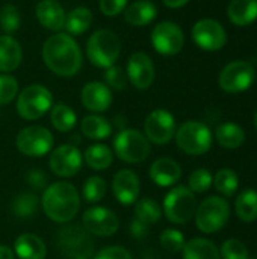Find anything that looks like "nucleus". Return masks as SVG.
<instances>
[{
  "label": "nucleus",
  "mask_w": 257,
  "mask_h": 259,
  "mask_svg": "<svg viewBox=\"0 0 257 259\" xmlns=\"http://www.w3.org/2000/svg\"><path fill=\"white\" fill-rule=\"evenodd\" d=\"M42 59L47 68L61 77H71L82 68V52L68 33H55L42 46Z\"/></svg>",
  "instance_id": "obj_1"
},
{
  "label": "nucleus",
  "mask_w": 257,
  "mask_h": 259,
  "mask_svg": "<svg viewBox=\"0 0 257 259\" xmlns=\"http://www.w3.org/2000/svg\"><path fill=\"white\" fill-rule=\"evenodd\" d=\"M41 206L44 214L55 223H68L80 208V197L70 182H55L45 188Z\"/></svg>",
  "instance_id": "obj_2"
},
{
  "label": "nucleus",
  "mask_w": 257,
  "mask_h": 259,
  "mask_svg": "<svg viewBox=\"0 0 257 259\" xmlns=\"http://www.w3.org/2000/svg\"><path fill=\"white\" fill-rule=\"evenodd\" d=\"M121 53V42L118 36L108 30L98 29L95 30L86 44V56L91 64L100 68H109L115 65L117 59Z\"/></svg>",
  "instance_id": "obj_3"
},
{
  "label": "nucleus",
  "mask_w": 257,
  "mask_h": 259,
  "mask_svg": "<svg viewBox=\"0 0 257 259\" xmlns=\"http://www.w3.org/2000/svg\"><path fill=\"white\" fill-rule=\"evenodd\" d=\"M58 249L67 259H92L94 243L89 234L77 226L70 225L58 232Z\"/></svg>",
  "instance_id": "obj_4"
},
{
  "label": "nucleus",
  "mask_w": 257,
  "mask_h": 259,
  "mask_svg": "<svg viewBox=\"0 0 257 259\" xmlns=\"http://www.w3.org/2000/svg\"><path fill=\"white\" fill-rule=\"evenodd\" d=\"M53 96L44 85L33 83L17 96V112L24 120H38L50 111Z\"/></svg>",
  "instance_id": "obj_5"
},
{
  "label": "nucleus",
  "mask_w": 257,
  "mask_h": 259,
  "mask_svg": "<svg viewBox=\"0 0 257 259\" xmlns=\"http://www.w3.org/2000/svg\"><path fill=\"white\" fill-rule=\"evenodd\" d=\"M176 143L179 149L188 155H204L212 146V132L201 121H186L176 131Z\"/></svg>",
  "instance_id": "obj_6"
},
{
  "label": "nucleus",
  "mask_w": 257,
  "mask_h": 259,
  "mask_svg": "<svg viewBox=\"0 0 257 259\" xmlns=\"http://www.w3.org/2000/svg\"><path fill=\"white\" fill-rule=\"evenodd\" d=\"M229 215H230V206L227 200L218 196H211L197 206L195 223L201 232L214 234L226 226Z\"/></svg>",
  "instance_id": "obj_7"
},
{
  "label": "nucleus",
  "mask_w": 257,
  "mask_h": 259,
  "mask_svg": "<svg viewBox=\"0 0 257 259\" xmlns=\"http://www.w3.org/2000/svg\"><path fill=\"white\" fill-rule=\"evenodd\" d=\"M117 156L127 164H141L150 155V141L136 129H124L114 140Z\"/></svg>",
  "instance_id": "obj_8"
},
{
  "label": "nucleus",
  "mask_w": 257,
  "mask_h": 259,
  "mask_svg": "<svg viewBox=\"0 0 257 259\" xmlns=\"http://www.w3.org/2000/svg\"><path fill=\"white\" fill-rule=\"evenodd\" d=\"M197 211V200L194 193L183 185L174 187L164 200V212L171 223L185 225Z\"/></svg>",
  "instance_id": "obj_9"
},
{
  "label": "nucleus",
  "mask_w": 257,
  "mask_h": 259,
  "mask_svg": "<svg viewBox=\"0 0 257 259\" xmlns=\"http://www.w3.org/2000/svg\"><path fill=\"white\" fill-rule=\"evenodd\" d=\"M17 149L30 158L47 155L53 147V135L42 126H27L21 129L15 140Z\"/></svg>",
  "instance_id": "obj_10"
},
{
  "label": "nucleus",
  "mask_w": 257,
  "mask_h": 259,
  "mask_svg": "<svg viewBox=\"0 0 257 259\" xmlns=\"http://www.w3.org/2000/svg\"><path fill=\"white\" fill-rule=\"evenodd\" d=\"M256 77V70L251 62L233 61L227 64L220 74V87L226 93H242L248 90Z\"/></svg>",
  "instance_id": "obj_11"
},
{
  "label": "nucleus",
  "mask_w": 257,
  "mask_h": 259,
  "mask_svg": "<svg viewBox=\"0 0 257 259\" xmlns=\"http://www.w3.org/2000/svg\"><path fill=\"white\" fill-rule=\"evenodd\" d=\"M151 44L155 50L165 56L177 55L185 44L182 29L173 21H161L151 30Z\"/></svg>",
  "instance_id": "obj_12"
},
{
  "label": "nucleus",
  "mask_w": 257,
  "mask_h": 259,
  "mask_svg": "<svg viewBox=\"0 0 257 259\" xmlns=\"http://www.w3.org/2000/svg\"><path fill=\"white\" fill-rule=\"evenodd\" d=\"M82 225L89 235L101 238L112 237L120 228L115 212L105 206H92L86 209L82 215Z\"/></svg>",
  "instance_id": "obj_13"
},
{
  "label": "nucleus",
  "mask_w": 257,
  "mask_h": 259,
  "mask_svg": "<svg viewBox=\"0 0 257 259\" xmlns=\"http://www.w3.org/2000/svg\"><path fill=\"white\" fill-rule=\"evenodd\" d=\"M176 134V120L167 109L151 111L144 123V135L148 141L162 146L171 141Z\"/></svg>",
  "instance_id": "obj_14"
},
{
  "label": "nucleus",
  "mask_w": 257,
  "mask_h": 259,
  "mask_svg": "<svg viewBox=\"0 0 257 259\" xmlns=\"http://www.w3.org/2000/svg\"><path fill=\"white\" fill-rule=\"evenodd\" d=\"M82 153L71 144H62L50 153V170L59 178H73L82 168Z\"/></svg>",
  "instance_id": "obj_15"
},
{
  "label": "nucleus",
  "mask_w": 257,
  "mask_h": 259,
  "mask_svg": "<svg viewBox=\"0 0 257 259\" xmlns=\"http://www.w3.org/2000/svg\"><path fill=\"white\" fill-rule=\"evenodd\" d=\"M192 39L200 49L215 52L224 47V44L227 42V35L224 27L217 20L204 18L194 24Z\"/></svg>",
  "instance_id": "obj_16"
},
{
  "label": "nucleus",
  "mask_w": 257,
  "mask_h": 259,
  "mask_svg": "<svg viewBox=\"0 0 257 259\" xmlns=\"http://www.w3.org/2000/svg\"><path fill=\"white\" fill-rule=\"evenodd\" d=\"M129 82L138 90H147L155 80V65L148 55L142 52L132 53L126 67Z\"/></svg>",
  "instance_id": "obj_17"
},
{
  "label": "nucleus",
  "mask_w": 257,
  "mask_h": 259,
  "mask_svg": "<svg viewBox=\"0 0 257 259\" xmlns=\"http://www.w3.org/2000/svg\"><path fill=\"white\" fill-rule=\"evenodd\" d=\"M112 190L115 199L121 205H133L138 200L141 191V182L135 171L124 168L120 170L112 181Z\"/></svg>",
  "instance_id": "obj_18"
},
{
  "label": "nucleus",
  "mask_w": 257,
  "mask_h": 259,
  "mask_svg": "<svg viewBox=\"0 0 257 259\" xmlns=\"http://www.w3.org/2000/svg\"><path fill=\"white\" fill-rule=\"evenodd\" d=\"M82 105L91 112H105L112 103V93L106 83L92 80L82 88Z\"/></svg>",
  "instance_id": "obj_19"
},
{
  "label": "nucleus",
  "mask_w": 257,
  "mask_h": 259,
  "mask_svg": "<svg viewBox=\"0 0 257 259\" xmlns=\"http://www.w3.org/2000/svg\"><path fill=\"white\" fill-rule=\"evenodd\" d=\"M35 15L41 26L58 32L65 24V11L58 0H41L35 8Z\"/></svg>",
  "instance_id": "obj_20"
},
{
  "label": "nucleus",
  "mask_w": 257,
  "mask_h": 259,
  "mask_svg": "<svg viewBox=\"0 0 257 259\" xmlns=\"http://www.w3.org/2000/svg\"><path fill=\"white\" fill-rule=\"evenodd\" d=\"M150 178L159 187H173L182 178V168L171 158H159L150 167Z\"/></svg>",
  "instance_id": "obj_21"
},
{
  "label": "nucleus",
  "mask_w": 257,
  "mask_h": 259,
  "mask_svg": "<svg viewBox=\"0 0 257 259\" xmlns=\"http://www.w3.org/2000/svg\"><path fill=\"white\" fill-rule=\"evenodd\" d=\"M14 253L18 259H45L47 247L42 238L35 234H21L14 243Z\"/></svg>",
  "instance_id": "obj_22"
},
{
  "label": "nucleus",
  "mask_w": 257,
  "mask_h": 259,
  "mask_svg": "<svg viewBox=\"0 0 257 259\" xmlns=\"http://www.w3.org/2000/svg\"><path fill=\"white\" fill-rule=\"evenodd\" d=\"M23 59V50L17 39L9 35H0V71H14Z\"/></svg>",
  "instance_id": "obj_23"
},
{
  "label": "nucleus",
  "mask_w": 257,
  "mask_h": 259,
  "mask_svg": "<svg viewBox=\"0 0 257 259\" xmlns=\"http://www.w3.org/2000/svg\"><path fill=\"white\" fill-rule=\"evenodd\" d=\"M156 6L148 0H138L124 9V20L130 26H147L156 18Z\"/></svg>",
  "instance_id": "obj_24"
},
{
  "label": "nucleus",
  "mask_w": 257,
  "mask_h": 259,
  "mask_svg": "<svg viewBox=\"0 0 257 259\" xmlns=\"http://www.w3.org/2000/svg\"><path fill=\"white\" fill-rule=\"evenodd\" d=\"M229 18L236 26H248L257 20V0H232Z\"/></svg>",
  "instance_id": "obj_25"
},
{
  "label": "nucleus",
  "mask_w": 257,
  "mask_h": 259,
  "mask_svg": "<svg viewBox=\"0 0 257 259\" xmlns=\"http://www.w3.org/2000/svg\"><path fill=\"white\" fill-rule=\"evenodd\" d=\"M80 129H82V134L86 138L94 140V141L106 140L112 132L111 123L105 117L97 115V114L86 115L80 123Z\"/></svg>",
  "instance_id": "obj_26"
},
{
  "label": "nucleus",
  "mask_w": 257,
  "mask_h": 259,
  "mask_svg": "<svg viewBox=\"0 0 257 259\" xmlns=\"http://www.w3.org/2000/svg\"><path fill=\"white\" fill-rule=\"evenodd\" d=\"M183 259H221L217 246L206 238H194L185 243Z\"/></svg>",
  "instance_id": "obj_27"
},
{
  "label": "nucleus",
  "mask_w": 257,
  "mask_h": 259,
  "mask_svg": "<svg viewBox=\"0 0 257 259\" xmlns=\"http://www.w3.org/2000/svg\"><path fill=\"white\" fill-rule=\"evenodd\" d=\"M215 137L221 147L233 150V149H238L239 146H242V143L245 140V132L236 123H223L217 127Z\"/></svg>",
  "instance_id": "obj_28"
},
{
  "label": "nucleus",
  "mask_w": 257,
  "mask_h": 259,
  "mask_svg": "<svg viewBox=\"0 0 257 259\" xmlns=\"http://www.w3.org/2000/svg\"><path fill=\"white\" fill-rule=\"evenodd\" d=\"M91 24H92V12L85 6H79L70 11L68 15H65L64 27L70 35H82L91 27Z\"/></svg>",
  "instance_id": "obj_29"
},
{
  "label": "nucleus",
  "mask_w": 257,
  "mask_h": 259,
  "mask_svg": "<svg viewBox=\"0 0 257 259\" xmlns=\"http://www.w3.org/2000/svg\"><path fill=\"white\" fill-rule=\"evenodd\" d=\"M83 158L86 165L92 170H106L112 165L114 153L106 144H94L86 149Z\"/></svg>",
  "instance_id": "obj_30"
},
{
  "label": "nucleus",
  "mask_w": 257,
  "mask_h": 259,
  "mask_svg": "<svg viewBox=\"0 0 257 259\" xmlns=\"http://www.w3.org/2000/svg\"><path fill=\"white\" fill-rule=\"evenodd\" d=\"M236 215L247 223L257 220V191L254 190H244L235 203Z\"/></svg>",
  "instance_id": "obj_31"
},
{
  "label": "nucleus",
  "mask_w": 257,
  "mask_h": 259,
  "mask_svg": "<svg viewBox=\"0 0 257 259\" xmlns=\"http://www.w3.org/2000/svg\"><path fill=\"white\" fill-rule=\"evenodd\" d=\"M50 121L53 127L59 132H70L77 121L76 112L65 103H58L52 106L50 111Z\"/></svg>",
  "instance_id": "obj_32"
},
{
  "label": "nucleus",
  "mask_w": 257,
  "mask_h": 259,
  "mask_svg": "<svg viewBox=\"0 0 257 259\" xmlns=\"http://www.w3.org/2000/svg\"><path fill=\"white\" fill-rule=\"evenodd\" d=\"M161 217H162V209L156 200L145 197L135 202V219L145 223L147 226L158 223Z\"/></svg>",
  "instance_id": "obj_33"
},
{
  "label": "nucleus",
  "mask_w": 257,
  "mask_h": 259,
  "mask_svg": "<svg viewBox=\"0 0 257 259\" xmlns=\"http://www.w3.org/2000/svg\"><path fill=\"white\" fill-rule=\"evenodd\" d=\"M214 185L215 188L226 197H232L235 196L238 187H239V178L238 175L230 170V168H223L220 170L215 178H214Z\"/></svg>",
  "instance_id": "obj_34"
},
{
  "label": "nucleus",
  "mask_w": 257,
  "mask_h": 259,
  "mask_svg": "<svg viewBox=\"0 0 257 259\" xmlns=\"http://www.w3.org/2000/svg\"><path fill=\"white\" fill-rule=\"evenodd\" d=\"M108 191V185L103 178L100 176H91L83 184V199L89 203H97L105 199Z\"/></svg>",
  "instance_id": "obj_35"
},
{
  "label": "nucleus",
  "mask_w": 257,
  "mask_h": 259,
  "mask_svg": "<svg viewBox=\"0 0 257 259\" xmlns=\"http://www.w3.org/2000/svg\"><path fill=\"white\" fill-rule=\"evenodd\" d=\"M38 197L30 193H23L17 196L12 202V212L17 217H32L38 209Z\"/></svg>",
  "instance_id": "obj_36"
},
{
  "label": "nucleus",
  "mask_w": 257,
  "mask_h": 259,
  "mask_svg": "<svg viewBox=\"0 0 257 259\" xmlns=\"http://www.w3.org/2000/svg\"><path fill=\"white\" fill-rule=\"evenodd\" d=\"M20 27V12L14 5L0 8V29L6 33H14Z\"/></svg>",
  "instance_id": "obj_37"
},
{
  "label": "nucleus",
  "mask_w": 257,
  "mask_h": 259,
  "mask_svg": "<svg viewBox=\"0 0 257 259\" xmlns=\"http://www.w3.org/2000/svg\"><path fill=\"white\" fill-rule=\"evenodd\" d=\"M214 182V176L209 170L206 168H197L191 173L189 176V190L192 193H204L212 187Z\"/></svg>",
  "instance_id": "obj_38"
},
{
  "label": "nucleus",
  "mask_w": 257,
  "mask_h": 259,
  "mask_svg": "<svg viewBox=\"0 0 257 259\" xmlns=\"http://www.w3.org/2000/svg\"><path fill=\"white\" fill-rule=\"evenodd\" d=\"M221 259H250L247 246L239 240H227L223 243L220 250Z\"/></svg>",
  "instance_id": "obj_39"
},
{
  "label": "nucleus",
  "mask_w": 257,
  "mask_h": 259,
  "mask_svg": "<svg viewBox=\"0 0 257 259\" xmlns=\"http://www.w3.org/2000/svg\"><path fill=\"white\" fill-rule=\"evenodd\" d=\"M185 237L177 229H165L161 235V246L171 253H177L185 247Z\"/></svg>",
  "instance_id": "obj_40"
},
{
  "label": "nucleus",
  "mask_w": 257,
  "mask_h": 259,
  "mask_svg": "<svg viewBox=\"0 0 257 259\" xmlns=\"http://www.w3.org/2000/svg\"><path fill=\"white\" fill-rule=\"evenodd\" d=\"M18 96V82L11 74H0V106L11 103Z\"/></svg>",
  "instance_id": "obj_41"
},
{
  "label": "nucleus",
  "mask_w": 257,
  "mask_h": 259,
  "mask_svg": "<svg viewBox=\"0 0 257 259\" xmlns=\"http://www.w3.org/2000/svg\"><path fill=\"white\" fill-rule=\"evenodd\" d=\"M105 80H106V85L109 88L117 90V91L126 90L127 82H129L126 70H123V67H118V65H112V67L106 68V71H105Z\"/></svg>",
  "instance_id": "obj_42"
},
{
  "label": "nucleus",
  "mask_w": 257,
  "mask_h": 259,
  "mask_svg": "<svg viewBox=\"0 0 257 259\" xmlns=\"http://www.w3.org/2000/svg\"><path fill=\"white\" fill-rule=\"evenodd\" d=\"M127 2L129 0H98V8L106 17H115L126 9Z\"/></svg>",
  "instance_id": "obj_43"
},
{
  "label": "nucleus",
  "mask_w": 257,
  "mask_h": 259,
  "mask_svg": "<svg viewBox=\"0 0 257 259\" xmlns=\"http://www.w3.org/2000/svg\"><path fill=\"white\" fill-rule=\"evenodd\" d=\"M92 259H132V255L121 246H109L101 249Z\"/></svg>",
  "instance_id": "obj_44"
},
{
  "label": "nucleus",
  "mask_w": 257,
  "mask_h": 259,
  "mask_svg": "<svg viewBox=\"0 0 257 259\" xmlns=\"http://www.w3.org/2000/svg\"><path fill=\"white\" fill-rule=\"evenodd\" d=\"M130 234L133 238H144L148 234V226L142 222H139L138 219H133L130 223Z\"/></svg>",
  "instance_id": "obj_45"
},
{
  "label": "nucleus",
  "mask_w": 257,
  "mask_h": 259,
  "mask_svg": "<svg viewBox=\"0 0 257 259\" xmlns=\"http://www.w3.org/2000/svg\"><path fill=\"white\" fill-rule=\"evenodd\" d=\"M188 2H189V0H164V3H165L168 8H173V9L182 8V6H185Z\"/></svg>",
  "instance_id": "obj_46"
},
{
  "label": "nucleus",
  "mask_w": 257,
  "mask_h": 259,
  "mask_svg": "<svg viewBox=\"0 0 257 259\" xmlns=\"http://www.w3.org/2000/svg\"><path fill=\"white\" fill-rule=\"evenodd\" d=\"M0 259H14V252L8 246H0Z\"/></svg>",
  "instance_id": "obj_47"
},
{
  "label": "nucleus",
  "mask_w": 257,
  "mask_h": 259,
  "mask_svg": "<svg viewBox=\"0 0 257 259\" xmlns=\"http://www.w3.org/2000/svg\"><path fill=\"white\" fill-rule=\"evenodd\" d=\"M256 127H257V112H256Z\"/></svg>",
  "instance_id": "obj_48"
}]
</instances>
